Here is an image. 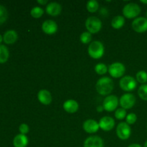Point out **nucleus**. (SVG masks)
<instances>
[{"label":"nucleus","mask_w":147,"mask_h":147,"mask_svg":"<svg viewBox=\"0 0 147 147\" xmlns=\"http://www.w3.org/2000/svg\"><path fill=\"white\" fill-rule=\"evenodd\" d=\"M62 6L57 2H50L46 7V12L53 17H56L61 13Z\"/></svg>","instance_id":"nucleus-16"},{"label":"nucleus","mask_w":147,"mask_h":147,"mask_svg":"<svg viewBox=\"0 0 147 147\" xmlns=\"http://www.w3.org/2000/svg\"><path fill=\"white\" fill-rule=\"evenodd\" d=\"M141 2L143 3L144 4H147V0H141Z\"/></svg>","instance_id":"nucleus-35"},{"label":"nucleus","mask_w":147,"mask_h":147,"mask_svg":"<svg viewBox=\"0 0 147 147\" xmlns=\"http://www.w3.org/2000/svg\"><path fill=\"white\" fill-rule=\"evenodd\" d=\"M119 86L123 90L130 92L134 90L137 86V82L134 77L130 76H123L119 81Z\"/></svg>","instance_id":"nucleus-5"},{"label":"nucleus","mask_w":147,"mask_h":147,"mask_svg":"<svg viewBox=\"0 0 147 147\" xmlns=\"http://www.w3.org/2000/svg\"><path fill=\"white\" fill-rule=\"evenodd\" d=\"M146 18H147V11H146Z\"/></svg>","instance_id":"nucleus-38"},{"label":"nucleus","mask_w":147,"mask_h":147,"mask_svg":"<svg viewBox=\"0 0 147 147\" xmlns=\"http://www.w3.org/2000/svg\"><path fill=\"white\" fill-rule=\"evenodd\" d=\"M138 95L141 99L147 100V84H143L138 89Z\"/></svg>","instance_id":"nucleus-27"},{"label":"nucleus","mask_w":147,"mask_h":147,"mask_svg":"<svg viewBox=\"0 0 147 147\" xmlns=\"http://www.w3.org/2000/svg\"><path fill=\"white\" fill-rule=\"evenodd\" d=\"M136 80L139 83L143 84H146L147 83V73L144 70H140L136 75Z\"/></svg>","instance_id":"nucleus-24"},{"label":"nucleus","mask_w":147,"mask_h":147,"mask_svg":"<svg viewBox=\"0 0 147 147\" xmlns=\"http://www.w3.org/2000/svg\"><path fill=\"white\" fill-rule=\"evenodd\" d=\"M2 40H3L2 36H1V34H0V45H1V42H2Z\"/></svg>","instance_id":"nucleus-36"},{"label":"nucleus","mask_w":147,"mask_h":147,"mask_svg":"<svg viewBox=\"0 0 147 147\" xmlns=\"http://www.w3.org/2000/svg\"><path fill=\"white\" fill-rule=\"evenodd\" d=\"M108 70H109V68H108L106 65H105L104 63H98V64H97L95 66V71H96L97 74L100 75V76L106 74L108 72Z\"/></svg>","instance_id":"nucleus-23"},{"label":"nucleus","mask_w":147,"mask_h":147,"mask_svg":"<svg viewBox=\"0 0 147 147\" xmlns=\"http://www.w3.org/2000/svg\"><path fill=\"white\" fill-rule=\"evenodd\" d=\"M103 141L100 136H91L85 140L83 147H103Z\"/></svg>","instance_id":"nucleus-13"},{"label":"nucleus","mask_w":147,"mask_h":147,"mask_svg":"<svg viewBox=\"0 0 147 147\" xmlns=\"http://www.w3.org/2000/svg\"><path fill=\"white\" fill-rule=\"evenodd\" d=\"M127 116V113H126V110L124 109H122V108H119L117 109L115 111V117L118 120H123Z\"/></svg>","instance_id":"nucleus-28"},{"label":"nucleus","mask_w":147,"mask_h":147,"mask_svg":"<svg viewBox=\"0 0 147 147\" xmlns=\"http://www.w3.org/2000/svg\"><path fill=\"white\" fill-rule=\"evenodd\" d=\"M103 110H104V108H103V105H99V106H98L97 108H96V111H97L98 112H99V113L102 112Z\"/></svg>","instance_id":"nucleus-32"},{"label":"nucleus","mask_w":147,"mask_h":147,"mask_svg":"<svg viewBox=\"0 0 147 147\" xmlns=\"http://www.w3.org/2000/svg\"><path fill=\"white\" fill-rule=\"evenodd\" d=\"M116 134L121 140H127L131 134V129L126 122H121L116 127Z\"/></svg>","instance_id":"nucleus-8"},{"label":"nucleus","mask_w":147,"mask_h":147,"mask_svg":"<svg viewBox=\"0 0 147 147\" xmlns=\"http://www.w3.org/2000/svg\"><path fill=\"white\" fill-rule=\"evenodd\" d=\"M9 56V50L4 45H0V63H4L7 61Z\"/></svg>","instance_id":"nucleus-21"},{"label":"nucleus","mask_w":147,"mask_h":147,"mask_svg":"<svg viewBox=\"0 0 147 147\" xmlns=\"http://www.w3.org/2000/svg\"><path fill=\"white\" fill-rule=\"evenodd\" d=\"M99 7V4L96 0H90L86 4V8L88 11L90 13H94L98 11Z\"/></svg>","instance_id":"nucleus-22"},{"label":"nucleus","mask_w":147,"mask_h":147,"mask_svg":"<svg viewBox=\"0 0 147 147\" xmlns=\"http://www.w3.org/2000/svg\"><path fill=\"white\" fill-rule=\"evenodd\" d=\"M104 46L100 41L91 42L88 48V55L93 59H100L104 55Z\"/></svg>","instance_id":"nucleus-2"},{"label":"nucleus","mask_w":147,"mask_h":147,"mask_svg":"<svg viewBox=\"0 0 147 147\" xmlns=\"http://www.w3.org/2000/svg\"><path fill=\"white\" fill-rule=\"evenodd\" d=\"M18 38L17 32L14 30H7L3 36V40L6 44H13L15 42Z\"/></svg>","instance_id":"nucleus-19"},{"label":"nucleus","mask_w":147,"mask_h":147,"mask_svg":"<svg viewBox=\"0 0 147 147\" xmlns=\"http://www.w3.org/2000/svg\"><path fill=\"white\" fill-rule=\"evenodd\" d=\"M137 121V116L136 115V113H130L129 114H128L126 117V122L128 124H134Z\"/></svg>","instance_id":"nucleus-30"},{"label":"nucleus","mask_w":147,"mask_h":147,"mask_svg":"<svg viewBox=\"0 0 147 147\" xmlns=\"http://www.w3.org/2000/svg\"><path fill=\"white\" fill-rule=\"evenodd\" d=\"M8 17V11L3 5L0 4V24L5 22Z\"/></svg>","instance_id":"nucleus-29"},{"label":"nucleus","mask_w":147,"mask_h":147,"mask_svg":"<svg viewBox=\"0 0 147 147\" xmlns=\"http://www.w3.org/2000/svg\"><path fill=\"white\" fill-rule=\"evenodd\" d=\"M83 128L86 132L88 134L96 133L100 129L99 123L94 119H88L83 123Z\"/></svg>","instance_id":"nucleus-14"},{"label":"nucleus","mask_w":147,"mask_h":147,"mask_svg":"<svg viewBox=\"0 0 147 147\" xmlns=\"http://www.w3.org/2000/svg\"><path fill=\"white\" fill-rule=\"evenodd\" d=\"M128 147H142L140 144H130Z\"/></svg>","instance_id":"nucleus-34"},{"label":"nucleus","mask_w":147,"mask_h":147,"mask_svg":"<svg viewBox=\"0 0 147 147\" xmlns=\"http://www.w3.org/2000/svg\"><path fill=\"white\" fill-rule=\"evenodd\" d=\"M63 107V109L67 113H74L78 110L79 105L76 100L70 99V100H67L66 101L64 102Z\"/></svg>","instance_id":"nucleus-17"},{"label":"nucleus","mask_w":147,"mask_h":147,"mask_svg":"<svg viewBox=\"0 0 147 147\" xmlns=\"http://www.w3.org/2000/svg\"><path fill=\"white\" fill-rule=\"evenodd\" d=\"M44 14V10L40 7H33L30 11V14L32 17L35 19H39L42 17Z\"/></svg>","instance_id":"nucleus-25"},{"label":"nucleus","mask_w":147,"mask_h":147,"mask_svg":"<svg viewBox=\"0 0 147 147\" xmlns=\"http://www.w3.org/2000/svg\"><path fill=\"white\" fill-rule=\"evenodd\" d=\"M42 30L45 34L51 35L57 31V24L54 20H45L42 24Z\"/></svg>","instance_id":"nucleus-12"},{"label":"nucleus","mask_w":147,"mask_h":147,"mask_svg":"<svg viewBox=\"0 0 147 147\" xmlns=\"http://www.w3.org/2000/svg\"><path fill=\"white\" fill-rule=\"evenodd\" d=\"M144 147H147V141L146 142H145V144H144Z\"/></svg>","instance_id":"nucleus-37"},{"label":"nucleus","mask_w":147,"mask_h":147,"mask_svg":"<svg viewBox=\"0 0 147 147\" xmlns=\"http://www.w3.org/2000/svg\"><path fill=\"white\" fill-rule=\"evenodd\" d=\"M100 129L105 131H109L112 130L115 126L114 119L111 116H103L98 122Z\"/></svg>","instance_id":"nucleus-11"},{"label":"nucleus","mask_w":147,"mask_h":147,"mask_svg":"<svg viewBox=\"0 0 147 147\" xmlns=\"http://www.w3.org/2000/svg\"><path fill=\"white\" fill-rule=\"evenodd\" d=\"M132 29L138 33H143L147 31V18L140 17L134 19L131 24Z\"/></svg>","instance_id":"nucleus-10"},{"label":"nucleus","mask_w":147,"mask_h":147,"mask_svg":"<svg viewBox=\"0 0 147 147\" xmlns=\"http://www.w3.org/2000/svg\"><path fill=\"white\" fill-rule=\"evenodd\" d=\"M141 13V8L136 3H129L123 9V14L127 19H134L137 17Z\"/></svg>","instance_id":"nucleus-4"},{"label":"nucleus","mask_w":147,"mask_h":147,"mask_svg":"<svg viewBox=\"0 0 147 147\" xmlns=\"http://www.w3.org/2000/svg\"><path fill=\"white\" fill-rule=\"evenodd\" d=\"M29 140L26 135L17 134L13 140V145L14 147H27L28 145Z\"/></svg>","instance_id":"nucleus-18"},{"label":"nucleus","mask_w":147,"mask_h":147,"mask_svg":"<svg viewBox=\"0 0 147 147\" xmlns=\"http://www.w3.org/2000/svg\"><path fill=\"white\" fill-rule=\"evenodd\" d=\"M37 2L38 3V4H41V5H45L47 3V0H37Z\"/></svg>","instance_id":"nucleus-33"},{"label":"nucleus","mask_w":147,"mask_h":147,"mask_svg":"<svg viewBox=\"0 0 147 147\" xmlns=\"http://www.w3.org/2000/svg\"><path fill=\"white\" fill-rule=\"evenodd\" d=\"M80 40L83 44H88L92 40V34L89 32H84L80 34Z\"/></svg>","instance_id":"nucleus-26"},{"label":"nucleus","mask_w":147,"mask_h":147,"mask_svg":"<svg viewBox=\"0 0 147 147\" xmlns=\"http://www.w3.org/2000/svg\"><path fill=\"white\" fill-rule=\"evenodd\" d=\"M135 103H136V97L132 93H125L120 98V100H119L121 108L126 110L134 107Z\"/></svg>","instance_id":"nucleus-9"},{"label":"nucleus","mask_w":147,"mask_h":147,"mask_svg":"<svg viewBox=\"0 0 147 147\" xmlns=\"http://www.w3.org/2000/svg\"><path fill=\"white\" fill-rule=\"evenodd\" d=\"M19 130H20V134L26 135L30 131V128H29L28 125L26 124V123H22L19 127Z\"/></svg>","instance_id":"nucleus-31"},{"label":"nucleus","mask_w":147,"mask_h":147,"mask_svg":"<svg viewBox=\"0 0 147 147\" xmlns=\"http://www.w3.org/2000/svg\"><path fill=\"white\" fill-rule=\"evenodd\" d=\"M114 84L111 78L103 77L99 79L96 84V91L101 96H108L113 91Z\"/></svg>","instance_id":"nucleus-1"},{"label":"nucleus","mask_w":147,"mask_h":147,"mask_svg":"<svg viewBox=\"0 0 147 147\" xmlns=\"http://www.w3.org/2000/svg\"><path fill=\"white\" fill-rule=\"evenodd\" d=\"M37 98L38 100L43 105H50L51 103L53 98H52V95L49 90H45V89H42L40 90L37 93Z\"/></svg>","instance_id":"nucleus-15"},{"label":"nucleus","mask_w":147,"mask_h":147,"mask_svg":"<svg viewBox=\"0 0 147 147\" xmlns=\"http://www.w3.org/2000/svg\"><path fill=\"white\" fill-rule=\"evenodd\" d=\"M109 73L111 76L114 78L122 77L126 72V67L124 65L119 62H116L111 64L109 67Z\"/></svg>","instance_id":"nucleus-6"},{"label":"nucleus","mask_w":147,"mask_h":147,"mask_svg":"<svg viewBox=\"0 0 147 147\" xmlns=\"http://www.w3.org/2000/svg\"><path fill=\"white\" fill-rule=\"evenodd\" d=\"M125 23V18L123 16H116L111 21V26L116 30H119L121 28Z\"/></svg>","instance_id":"nucleus-20"},{"label":"nucleus","mask_w":147,"mask_h":147,"mask_svg":"<svg viewBox=\"0 0 147 147\" xmlns=\"http://www.w3.org/2000/svg\"><path fill=\"white\" fill-rule=\"evenodd\" d=\"M85 25L88 32L91 34H96L101 30L102 22L96 17H89L86 20Z\"/></svg>","instance_id":"nucleus-3"},{"label":"nucleus","mask_w":147,"mask_h":147,"mask_svg":"<svg viewBox=\"0 0 147 147\" xmlns=\"http://www.w3.org/2000/svg\"><path fill=\"white\" fill-rule=\"evenodd\" d=\"M119 104V100L118 97L114 95H109L105 98L103 102V106L104 110L108 112H112L116 110Z\"/></svg>","instance_id":"nucleus-7"}]
</instances>
